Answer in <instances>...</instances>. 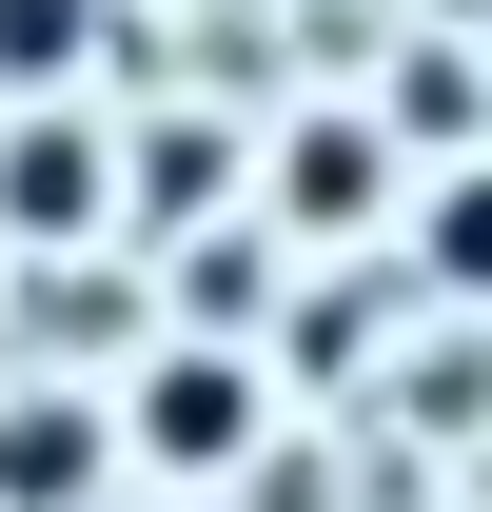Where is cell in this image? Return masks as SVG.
Segmentation results:
<instances>
[{
    "label": "cell",
    "instance_id": "cell-1",
    "mask_svg": "<svg viewBox=\"0 0 492 512\" xmlns=\"http://www.w3.org/2000/svg\"><path fill=\"white\" fill-rule=\"evenodd\" d=\"M138 453H158V473H237L256 453V375L237 355H158V375H138Z\"/></svg>",
    "mask_w": 492,
    "mask_h": 512
},
{
    "label": "cell",
    "instance_id": "cell-2",
    "mask_svg": "<svg viewBox=\"0 0 492 512\" xmlns=\"http://www.w3.org/2000/svg\"><path fill=\"white\" fill-rule=\"evenodd\" d=\"M99 178H119V158H99L79 119H20V138H0V217H20V237H99Z\"/></svg>",
    "mask_w": 492,
    "mask_h": 512
},
{
    "label": "cell",
    "instance_id": "cell-3",
    "mask_svg": "<svg viewBox=\"0 0 492 512\" xmlns=\"http://www.w3.org/2000/svg\"><path fill=\"white\" fill-rule=\"evenodd\" d=\"M99 473H119L99 414H60V394H20V414H0V512H79Z\"/></svg>",
    "mask_w": 492,
    "mask_h": 512
},
{
    "label": "cell",
    "instance_id": "cell-4",
    "mask_svg": "<svg viewBox=\"0 0 492 512\" xmlns=\"http://www.w3.org/2000/svg\"><path fill=\"white\" fill-rule=\"evenodd\" d=\"M374 197H394V158H374L355 119H315V138H296V217L335 237V217H374Z\"/></svg>",
    "mask_w": 492,
    "mask_h": 512
},
{
    "label": "cell",
    "instance_id": "cell-5",
    "mask_svg": "<svg viewBox=\"0 0 492 512\" xmlns=\"http://www.w3.org/2000/svg\"><path fill=\"white\" fill-rule=\"evenodd\" d=\"M60 60H79V0H0V99H40Z\"/></svg>",
    "mask_w": 492,
    "mask_h": 512
},
{
    "label": "cell",
    "instance_id": "cell-6",
    "mask_svg": "<svg viewBox=\"0 0 492 512\" xmlns=\"http://www.w3.org/2000/svg\"><path fill=\"white\" fill-rule=\"evenodd\" d=\"M433 276H453V296H492V178L433 197Z\"/></svg>",
    "mask_w": 492,
    "mask_h": 512
}]
</instances>
